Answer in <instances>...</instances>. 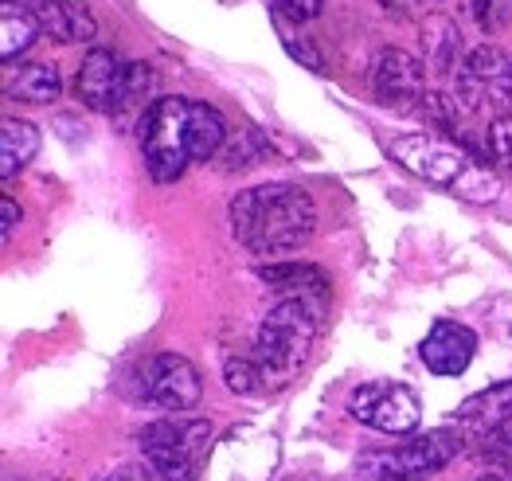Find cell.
Masks as SVG:
<instances>
[{
  "mask_svg": "<svg viewBox=\"0 0 512 481\" xmlns=\"http://www.w3.org/2000/svg\"><path fill=\"white\" fill-rule=\"evenodd\" d=\"M208 442H212L208 419H153L137 435L145 466L165 481H196L208 458Z\"/></svg>",
  "mask_w": 512,
  "mask_h": 481,
  "instance_id": "obj_5",
  "label": "cell"
},
{
  "mask_svg": "<svg viewBox=\"0 0 512 481\" xmlns=\"http://www.w3.org/2000/svg\"><path fill=\"white\" fill-rule=\"evenodd\" d=\"M4 94L16 98V102H55L63 94V79L47 63H24V67H16L8 75Z\"/></svg>",
  "mask_w": 512,
  "mask_h": 481,
  "instance_id": "obj_17",
  "label": "cell"
},
{
  "mask_svg": "<svg viewBox=\"0 0 512 481\" xmlns=\"http://www.w3.org/2000/svg\"><path fill=\"white\" fill-rule=\"evenodd\" d=\"M466 438L458 431H427L419 438H407L387 450H368L356 462V474L364 481H423L438 470H446L462 454Z\"/></svg>",
  "mask_w": 512,
  "mask_h": 481,
  "instance_id": "obj_6",
  "label": "cell"
},
{
  "mask_svg": "<svg viewBox=\"0 0 512 481\" xmlns=\"http://www.w3.org/2000/svg\"><path fill=\"white\" fill-rule=\"evenodd\" d=\"M149 87H153V75H149V67L145 63H129L126 67V87H122V98H118V118L122 114H133L141 102H145V94H149Z\"/></svg>",
  "mask_w": 512,
  "mask_h": 481,
  "instance_id": "obj_21",
  "label": "cell"
},
{
  "mask_svg": "<svg viewBox=\"0 0 512 481\" xmlns=\"http://www.w3.org/2000/svg\"><path fill=\"white\" fill-rule=\"evenodd\" d=\"M423 4H438V0H411V8H423Z\"/></svg>",
  "mask_w": 512,
  "mask_h": 481,
  "instance_id": "obj_31",
  "label": "cell"
},
{
  "mask_svg": "<svg viewBox=\"0 0 512 481\" xmlns=\"http://www.w3.org/2000/svg\"><path fill=\"white\" fill-rule=\"evenodd\" d=\"M321 317H325V306L301 302V298H282L262 317L251 360H255L266 392L290 384L305 368L313 341H317V329H321Z\"/></svg>",
  "mask_w": 512,
  "mask_h": 481,
  "instance_id": "obj_4",
  "label": "cell"
},
{
  "mask_svg": "<svg viewBox=\"0 0 512 481\" xmlns=\"http://www.w3.org/2000/svg\"><path fill=\"white\" fill-rule=\"evenodd\" d=\"M470 12H473V24L485 36H493V32H501L509 24V0H470Z\"/></svg>",
  "mask_w": 512,
  "mask_h": 481,
  "instance_id": "obj_24",
  "label": "cell"
},
{
  "mask_svg": "<svg viewBox=\"0 0 512 481\" xmlns=\"http://www.w3.org/2000/svg\"><path fill=\"white\" fill-rule=\"evenodd\" d=\"M477 333L458 321H434L430 333L419 341V356L434 376H462L473 364Z\"/></svg>",
  "mask_w": 512,
  "mask_h": 481,
  "instance_id": "obj_12",
  "label": "cell"
},
{
  "mask_svg": "<svg viewBox=\"0 0 512 481\" xmlns=\"http://www.w3.org/2000/svg\"><path fill=\"white\" fill-rule=\"evenodd\" d=\"M278 28H282V24H278ZM282 47L298 59L301 67H309V71H321V67H325L321 55H317V47H309V40H301V36H290L286 28H282Z\"/></svg>",
  "mask_w": 512,
  "mask_h": 481,
  "instance_id": "obj_26",
  "label": "cell"
},
{
  "mask_svg": "<svg viewBox=\"0 0 512 481\" xmlns=\"http://www.w3.org/2000/svg\"><path fill=\"white\" fill-rule=\"evenodd\" d=\"M372 90L384 106L395 110H419V102L427 98V71L411 51L387 47L372 63Z\"/></svg>",
  "mask_w": 512,
  "mask_h": 481,
  "instance_id": "obj_10",
  "label": "cell"
},
{
  "mask_svg": "<svg viewBox=\"0 0 512 481\" xmlns=\"http://www.w3.org/2000/svg\"><path fill=\"white\" fill-rule=\"evenodd\" d=\"M266 153H270V145H266L262 130H243V133H235V137H227L219 161H223L227 173H239V169H251L255 161H262Z\"/></svg>",
  "mask_w": 512,
  "mask_h": 481,
  "instance_id": "obj_20",
  "label": "cell"
},
{
  "mask_svg": "<svg viewBox=\"0 0 512 481\" xmlns=\"http://www.w3.org/2000/svg\"><path fill=\"white\" fill-rule=\"evenodd\" d=\"M36 153H40V130L32 122H20V118L0 122V173L16 176Z\"/></svg>",
  "mask_w": 512,
  "mask_h": 481,
  "instance_id": "obj_18",
  "label": "cell"
},
{
  "mask_svg": "<svg viewBox=\"0 0 512 481\" xmlns=\"http://www.w3.org/2000/svg\"><path fill=\"white\" fill-rule=\"evenodd\" d=\"M485 442H489V450H493V454H512V419L501 427V431H493Z\"/></svg>",
  "mask_w": 512,
  "mask_h": 481,
  "instance_id": "obj_29",
  "label": "cell"
},
{
  "mask_svg": "<svg viewBox=\"0 0 512 481\" xmlns=\"http://www.w3.org/2000/svg\"><path fill=\"white\" fill-rule=\"evenodd\" d=\"M0 212H4V223H0V231H4V239L16 231V223H20V208H16V200L12 196H0Z\"/></svg>",
  "mask_w": 512,
  "mask_h": 481,
  "instance_id": "obj_28",
  "label": "cell"
},
{
  "mask_svg": "<svg viewBox=\"0 0 512 481\" xmlns=\"http://www.w3.org/2000/svg\"><path fill=\"white\" fill-rule=\"evenodd\" d=\"M129 395L161 411H188L200 403L204 380L192 360L176 352H153L129 372Z\"/></svg>",
  "mask_w": 512,
  "mask_h": 481,
  "instance_id": "obj_7",
  "label": "cell"
},
{
  "mask_svg": "<svg viewBox=\"0 0 512 481\" xmlns=\"http://www.w3.org/2000/svg\"><path fill=\"white\" fill-rule=\"evenodd\" d=\"M384 149L411 176L427 180L434 188H446L470 204H489L497 196V180L489 176L481 157H470L462 145L430 133H391L384 137Z\"/></svg>",
  "mask_w": 512,
  "mask_h": 481,
  "instance_id": "obj_3",
  "label": "cell"
},
{
  "mask_svg": "<svg viewBox=\"0 0 512 481\" xmlns=\"http://www.w3.org/2000/svg\"><path fill=\"white\" fill-rule=\"evenodd\" d=\"M509 419H512V380L470 395V399L454 411L458 431H473V435H481V438H489L493 431H501Z\"/></svg>",
  "mask_w": 512,
  "mask_h": 481,
  "instance_id": "obj_14",
  "label": "cell"
},
{
  "mask_svg": "<svg viewBox=\"0 0 512 481\" xmlns=\"http://www.w3.org/2000/svg\"><path fill=\"white\" fill-rule=\"evenodd\" d=\"M419 114L427 118L430 126L438 130V137H454V141H462V145H470V137H466V106L462 102H454L450 94H442V90H427V98L419 102Z\"/></svg>",
  "mask_w": 512,
  "mask_h": 481,
  "instance_id": "obj_19",
  "label": "cell"
},
{
  "mask_svg": "<svg viewBox=\"0 0 512 481\" xmlns=\"http://www.w3.org/2000/svg\"><path fill=\"white\" fill-rule=\"evenodd\" d=\"M40 20L32 12V4H20V0H0V59L12 63L20 59L28 47L36 44L40 36Z\"/></svg>",
  "mask_w": 512,
  "mask_h": 481,
  "instance_id": "obj_16",
  "label": "cell"
},
{
  "mask_svg": "<svg viewBox=\"0 0 512 481\" xmlns=\"http://www.w3.org/2000/svg\"><path fill=\"white\" fill-rule=\"evenodd\" d=\"M223 376H227V388L235 395H255V392H266L262 388V376H258L255 360L251 356H231L227 360V368H223Z\"/></svg>",
  "mask_w": 512,
  "mask_h": 481,
  "instance_id": "obj_22",
  "label": "cell"
},
{
  "mask_svg": "<svg viewBox=\"0 0 512 481\" xmlns=\"http://www.w3.org/2000/svg\"><path fill=\"white\" fill-rule=\"evenodd\" d=\"M473 481H505L501 474H485V478H473Z\"/></svg>",
  "mask_w": 512,
  "mask_h": 481,
  "instance_id": "obj_30",
  "label": "cell"
},
{
  "mask_svg": "<svg viewBox=\"0 0 512 481\" xmlns=\"http://www.w3.org/2000/svg\"><path fill=\"white\" fill-rule=\"evenodd\" d=\"M321 4L325 0H270L278 24H309V20H317Z\"/></svg>",
  "mask_w": 512,
  "mask_h": 481,
  "instance_id": "obj_25",
  "label": "cell"
},
{
  "mask_svg": "<svg viewBox=\"0 0 512 481\" xmlns=\"http://www.w3.org/2000/svg\"><path fill=\"white\" fill-rule=\"evenodd\" d=\"M458 102L466 114H481L493 106H512V59L497 47H473L458 59Z\"/></svg>",
  "mask_w": 512,
  "mask_h": 481,
  "instance_id": "obj_9",
  "label": "cell"
},
{
  "mask_svg": "<svg viewBox=\"0 0 512 481\" xmlns=\"http://www.w3.org/2000/svg\"><path fill=\"white\" fill-rule=\"evenodd\" d=\"M258 278L266 286H274L282 298H301V302H317L325 306L329 302V278L309 263H274V266H262Z\"/></svg>",
  "mask_w": 512,
  "mask_h": 481,
  "instance_id": "obj_15",
  "label": "cell"
},
{
  "mask_svg": "<svg viewBox=\"0 0 512 481\" xmlns=\"http://www.w3.org/2000/svg\"><path fill=\"white\" fill-rule=\"evenodd\" d=\"M317 227L309 192L290 180L243 188L231 200V231L251 255H282L301 247Z\"/></svg>",
  "mask_w": 512,
  "mask_h": 481,
  "instance_id": "obj_2",
  "label": "cell"
},
{
  "mask_svg": "<svg viewBox=\"0 0 512 481\" xmlns=\"http://www.w3.org/2000/svg\"><path fill=\"white\" fill-rule=\"evenodd\" d=\"M489 157L505 176H512V118L501 114L489 122Z\"/></svg>",
  "mask_w": 512,
  "mask_h": 481,
  "instance_id": "obj_23",
  "label": "cell"
},
{
  "mask_svg": "<svg viewBox=\"0 0 512 481\" xmlns=\"http://www.w3.org/2000/svg\"><path fill=\"white\" fill-rule=\"evenodd\" d=\"M348 415L380 435H411L423 419V403L399 380H372L348 395Z\"/></svg>",
  "mask_w": 512,
  "mask_h": 481,
  "instance_id": "obj_8",
  "label": "cell"
},
{
  "mask_svg": "<svg viewBox=\"0 0 512 481\" xmlns=\"http://www.w3.org/2000/svg\"><path fill=\"white\" fill-rule=\"evenodd\" d=\"M141 153L145 169L153 180L169 184L184 176L188 165L212 161L227 145V122L208 102H188V98H157L141 114Z\"/></svg>",
  "mask_w": 512,
  "mask_h": 481,
  "instance_id": "obj_1",
  "label": "cell"
},
{
  "mask_svg": "<svg viewBox=\"0 0 512 481\" xmlns=\"http://www.w3.org/2000/svg\"><path fill=\"white\" fill-rule=\"evenodd\" d=\"M98 481H165V478L153 474L145 462H126V466H114L110 474H102Z\"/></svg>",
  "mask_w": 512,
  "mask_h": 481,
  "instance_id": "obj_27",
  "label": "cell"
},
{
  "mask_svg": "<svg viewBox=\"0 0 512 481\" xmlns=\"http://www.w3.org/2000/svg\"><path fill=\"white\" fill-rule=\"evenodd\" d=\"M126 67L110 47H94L83 59L79 75H75V90H79V102L98 110V114H114L118 110V98L126 87Z\"/></svg>",
  "mask_w": 512,
  "mask_h": 481,
  "instance_id": "obj_11",
  "label": "cell"
},
{
  "mask_svg": "<svg viewBox=\"0 0 512 481\" xmlns=\"http://www.w3.org/2000/svg\"><path fill=\"white\" fill-rule=\"evenodd\" d=\"M32 12L55 44H86L98 32L86 0H32Z\"/></svg>",
  "mask_w": 512,
  "mask_h": 481,
  "instance_id": "obj_13",
  "label": "cell"
}]
</instances>
